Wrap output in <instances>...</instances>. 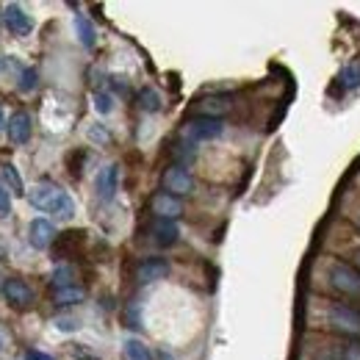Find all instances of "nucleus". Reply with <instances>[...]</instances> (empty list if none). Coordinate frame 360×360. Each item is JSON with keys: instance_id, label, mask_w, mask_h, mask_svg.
<instances>
[{"instance_id": "1", "label": "nucleus", "mask_w": 360, "mask_h": 360, "mask_svg": "<svg viewBox=\"0 0 360 360\" xmlns=\"http://www.w3.org/2000/svg\"><path fill=\"white\" fill-rule=\"evenodd\" d=\"M31 205L45 211V214H53L56 219H72L75 217V200L56 183H37L28 194Z\"/></svg>"}, {"instance_id": "2", "label": "nucleus", "mask_w": 360, "mask_h": 360, "mask_svg": "<svg viewBox=\"0 0 360 360\" xmlns=\"http://www.w3.org/2000/svg\"><path fill=\"white\" fill-rule=\"evenodd\" d=\"M327 319H330V327L347 338H360V311H355L352 305L347 302H333L330 311H327Z\"/></svg>"}, {"instance_id": "3", "label": "nucleus", "mask_w": 360, "mask_h": 360, "mask_svg": "<svg viewBox=\"0 0 360 360\" xmlns=\"http://www.w3.org/2000/svg\"><path fill=\"white\" fill-rule=\"evenodd\" d=\"M225 134V122L222 120H211V117H197L191 120L186 128H183V136L194 144V141H214Z\"/></svg>"}, {"instance_id": "4", "label": "nucleus", "mask_w": 360, "mask_h": 360, "mask_svg": "<svg viewBox=\"0 0 360 360\" xmlns=\"http://www.w3.org/2000/svg\"><path fill=\"white\" fill-rule=\"evenodd\" d=\"M330 280H333V285H335L341 294H347V297H360V271L352 269L349 264L333 261V266H330Z\"/></svg>"}, {"instance_id": "5", "label": "nucleus", "mask_w": 360, "mask_h": 360, "mask_svg": "<svg viewBox=\"0 0 360 360\" xmlns=\"http://www.w3.org/2000/svg\"><path fill=\"white\" fill-rule=\"evenodd\" d=\"M3 22H6V28H8L14 37H28V34L34 31V17L25 14V8L17 6V3H8V6L3 8Z\"/></svg>"}, {"instance_id": "6", "label": "nucleus", "mask_w": 360, "mask_h": 360, "mask_svg": "<svg viewBox=\"0 0 360 360\" xmlns=\"http://www.w3.org/2000/svg\"><path fill=\"white\" fill-rule=\"evenodd\" d=\"M164 188H167V194H172V197H180V194H188V191H194V178H191V172L186 169V167H169L167 172H164Z\"/></svg>"}, {"instance_id": "7", "label": "nucleus", "mask_w": 360, "mask_h": 360, "mask_svg": "<svg viewBox=\"0 0 360 360\" xmlns=\"http://www.w3.org/2000/svg\"><path fill=\"white\" fill-rule=\"evenodd\" d=\"M94 188H97V197L103 202H111L117 197V188H120V167L117 164H108L105 169H100Z\"/></svg>"}, {"instance_id": "8", "label": "nucleus", "mask_w": 360, "mask_h": 360, "mask_svg": "<svg viewBox=\"0 0 360 360\" xmlns=\"http://www.w3.org/2000/svg\"><path fill=\"white\" fill-rule=\"evenodd\" d=\"M3 297H6L14 308H31V305H34V291H31V285H25L22 280H6V283H3Z\"/></svg>"}, {"instance_id": "9", "label": "nucleus", "mask_w": 360, "mask_h": 360, "mask_svg": "<svg viewBox=\"0 0 360 360\" xmlns=\"http://www.w3.org/2000/svg\"><path fill=\"white\" fill-rule=\"evenodd\" d=\"M6 131H8V139H11L14 144H28V141H31V134H34V122H31V117H28L25 111H17V114L8 117Z\"/></svg>"}, {"instance_id": "10", "label": "nucleus", "mask_w": 360, "mask_h": 360, "mask_svg": "<svg viewBox=\"0 0 360 360\" xmlns=\"http://www.w3.org/2000/svg\"><path fill=\"white\" fill-rule=\"evenodd\" d=\"M169 274V261L167 258H147L139 264L136 269V280L139 283H155V280H164Z\"/></svg>"}, {"instance_id": "11", "label": "nucleus", "mask_w": 360, "mask_h": 360, "mask_svg": "<svg viewBox=\"0 0 360 360\" xmlns=\"http://www.w3.org/2000/svg\"><path fill=\"white\" fill-rule=\"evenodd\" d=\"M153 214H155V219H178L183 214V205H180L178 197L161 191L153 197Z\"/></svg>"}, {"instance_id": "12", "label": "nucleus", "mask_w": 360, "mask_h": 360, "mask_svg": "<svg viewBox=\"0 0 360 360\" xmlns=\"http://www.w3.org/2000/svg\"><path fill=\"white\" fill-rule=\"evenodd\" d=\"M150 233H153V241L158 247H172L180 238V227L175 225V219H155L150 225Z\"/></svg>"}, {"instance_id": "13", "label": "nucleus", "mask_w": 360, "mask_h": 360, "mask_svg": "<svg viewBox=\"0 0 360 360\" xmlns=\"http://www.w3.org/2000/svg\"><path fill=\"white\" fill-rule=\"evenodd\" d=\"M28 241H31L34 250H47L56 241V230L47 219H34L28 227Z\"/></svg>"}, {"instance_id": "14", "label": "nucleus", "mask_w": 360, "mask_h": 360, "mask_svg": "<svg viewBox=\"0 0 360 360\" xmlns=\"http://www.w3.org/2000/svg\"><path fill=\"white\" fill-rule=\"evenodd\" d=\"M227 108H230V100L222 97V94H217V97H205V100H200V103L194 105V111H197L200 117H211V120H219Z\"/></svg>"}, {"instance_id": "15", "label": "nucleus", "mask_w": 360, "mask_h": 360, "mask_svg": "<svg viewBox=\"0 0 360 360\" xmlns=\"http://www.w3.org/2000/svg\"><path fill=\"white\" fill-rule=\"evenodd\" d=\"M75 31H78V42L86 50H91L94 42H97V31H94V25L89 22L86 14H75Z\"/></svg>"}, {"instance_id": "16", "label": "nucleus", "mask_w": 360, "mask_h": 360, "mask_svg": "<svg viewBox=\"0 0 360 360\" xmlns=\"http://www.w3.org/2000/svg\"><path fill=\"white\" fill-rule=\"evenodd\" d=\"M86 300V291L81 285H70V288H56L53 291V302L56 305H78Z\"/></svg>"}, {"instance_id": "17", "label": "nucleus", "mask_w": 360, "mask_h": 360, "mask_svg": "<svg viewBox=\"0 0 360 360\" xmlns=\"http://www.w3.org/2000/svg\"><path fill=\"white\" fill-rule=\"evenodd\" d=\"M139 108H141V111H147V114L161 111V108H164V97H161V91L153 89V86L141 89L139 91Z\"/></svg>"}, {"instance_id": "18", "label": "nucleus", "mask_w": 360, "mask_h": 360, "mask_svg": "<svg viewBox=\"0 0 360 360\" xmlns=\"http://www.w3.org/2000/svg\"><path fill=\"white\" fill-rule=\"evenodd\" d=\"M50 283H53V291L56 288H70L75 285V269L72 266H56L50 274Z\"/></svg>"}, {"instance_id": "19", "label": "nucleus", "mask_w": 360, "mask_h": 360, "mask_svg": "<svg viewBox=\"0 0 360 360\" xmlns=\"http://www.w3.org/2000/svg\"><path fill=\"white\" fill-rule=\"evenodd\" d=\"M330 360H360V341L338 344L335 349H330Z\"/></svg>"}, {"instance_id": "20", "label": "nucleus", "mask_w": 360, "mask_h": 360, "mask_svg": "<svg viewBox=\"0 0 360 360\" xmlns=\"http://www.w3.org/2000/svg\"><path fill=\"white\" fill-rule=\"evenodd\" d=\"M0 175H3V180L17 191V194H22L25 191V186H22V178H20V172H17V167L14 164H8V161H3L0 164Z\"/></svg>"}, {"instance_id": "21", "label": "nucleus", "mask_w": 360, "mask_h": 360, "mask_svg": "<svg viewBox=\"0 0 360 360\" xmlns=\"http://www.w3.org/2000/svg\"><path fill=\"white\" fill-rule=\"evenodd\" d=\"M125 358L128 360H153L150 358L147 344H141L139 338H128V341H125Z\"/></svg>"}, {"instance_id": "22", "label": "nucleus", "mask_w": 360, "mask_h": 360, "mask_svg": "<svg viewBox=\"0 0 360 360\" xmlns=\"http://www.w3.org/2000/svg\"><path fill=\"white\" fill-rule=\"evenodd\" d=\"M86 139H89L91 144H108L111 141V134H108V128L105 125H100V122H94V125H89V131H86Z\"/></svg>"}, {"instance_id": "23", "label": "nucleus", "mask_w": 360, "mask_h": 360, "mask_svg": "<svg viewBox=\"0 0 360 360\" xmlns=\"http://www.w3.org/2000/svg\"><path fill=\"white\" fill-rule=\"evenodd\" d=\"M94 111L97 114H111L114 111V97L108 91H97L94 94Z\"/></svg>"}, {"instance_id": "24", "label": "nucleus", "mask_w": 360, "mask_h": 360, "mask_svg": "<svg viewBox=\"0 0 360 360\" xmlns=\"http://www.w3.org/2000/svg\"><path fill=\"white\" fill-rule=\"evenodd\" d=\"M341 84H344L347 89L360 86V64H349V67L341 72Z\"/></svg>"}, {"instance_id": "25", "label": "nucleus", "mask_w": 360, "mask_h": 360, "mask_svg": "<svg viewBox=\"0 0 360 360\" xmlns=\"http://www.w3.org/2000/svg\"><path fill=\"white\" fill-rule=\"evenodd\" d=\"M37 84H39V72H37L34 67L22 70V78H20V91H34V89H37Z\"/></svg>"}, {"instance_id": "26", "label": "nucleus", "mask_w": 360, "mask_h": 360, "mask_svg": "<svg viewBox=\"0 0 360 360\" xmlns=\"http://www.w3.org/2000/svg\"><path fill=\"white\" fill-rule=\"evenodd\" d=\"M53 324H56V330H61V333H75V330L81 327V321L72 319V316H58Z\"/></svg>"}, {"instance_id": "27", "label": "nucleus", "mask_w": 360, "mask_h": 360, "mask_svg": "<svg viewBox=\"0 0 360 360\" xmlns=\"http://www.w3.org/2000/svg\"><path fill=\"white\" fill-rule=\"evenodd\" d=\"M11 214V197H8V191L0 186V219H6Z\"/></svg>"}, {"instance_id": "28", "label": "nucleus", "mask_w": 360, "mask_h": 360, "mask_svg": "<svg viewBox=\"0 0 360 360\" xmlns=\"http://www.w3.org/2000/svg\"><path fill=\"white\" fill-rule=\"evenodd\" d=\"M72 355H75L78 360H100L94 352L86 349V344H75V347H72Z\"/></svg>"}, {"instance_id": "29", "label": "nucleus", "mask_w": 360, "mask_h": 360, "mask_svg": "<svg viewBox=\"0 0 360 360\" xmlns=\"http://www.w3.org/2000/svg\"><path fill=\"white\" fill-rule=\"evenodd\" d=\"M25 360H53V355H47L42 349H28V352H25Z\"/></svg>"}, {"instance_id": "30", "label": "nucleus", "mask_w": 360, "mask_h": 360, "mask_svg": "<svg viewBox=\"0 0 360 360\" xmlns=\"http://www.w3.org/2000/svg\"><path fill=\"white\" fill-rule=\"evenodd\" d=\"M3 347H6V338H3V333H0V352H3Z\"/></svg>"}, {"instance_id": "31", "label": "nucleus", "mask_w": 360, "mask_h": 360, "mask_svg": "<svg viewBox=\"0 0 360 360\" xmlns=\"http://www.w3.org/2000/svg\"><path fill=\"white\" fill-rule=\"evenodd\" d=\"M355 264H358V269H360V250L355 252Z\"/></svg>"}, {"instance_id": "32", "label": "nucleus", "mask_w": 360, "mask_h": 360, "mask_svg": "<svg viewBox=\"0 0 360 360\" xmlns=\"http://www.w3.org/2000/svg\"><path fill=\"white\" fill-rule=\"evenodd\" d=\"M3 125H6V120H3V111H0V131H3Z\"/></svg>"}]
</instances>
